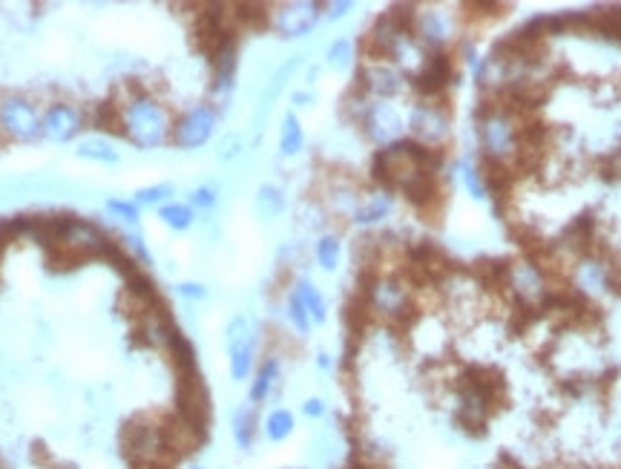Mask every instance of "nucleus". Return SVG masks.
<instances>
[{"instance_id": "nucleus-39", "label": "nucleus", "mask_w": 621, "mask_h": 469, "mask_svg": "<svg viewBox=\"0 0 621 469\" xmlns=\"http://www.w3.org/2000/svg\"><path fill=\"white\" fill-rule=\"evenodd\" d=\"M311 101H314V93H311V90H297V93L291 95V104H294V107H311Z\"/></svg>"}, {"instance_id": "nucleus-5", "label": "nucleus", "mask_w": 621, "mask_h": 469, "mask_svg": "<svg viewBox=\"0 0 621 469\" xmlns=\"http://www.w3.org/2000/svg\"><path fill=\"white\" fill-rule=\"evenodd\" d=\"M406 133L420 147L440 150L446 141L452 139V113H449V107L443 101L417 98L412 110H409V118H406Z\"/></svg>"}, {"instance_id": "nucleus-28", "label": "nucleus", "mask_w": 621, "mask_h": 469, "mask_svg": "<svg viewBox=\"0 0 621 469\" xmlns=\"http://www.w3.org/2000/svg\"><path fill=\"white\" fill-rule=\"evenodd\" d=\"M343 257V239L337 234H320L314 242V259L322 271H337Z\"/></svg>"}, {"instance_id": "nucleus-38", "label": "nucleus", "mask_w": 621, "mask_h": 469, "mask_svg": "<svg viewBox=\"0 0 621 469\" xmlns=\"http://www.w3.org/2000/svg\"><path fill=\"white\" fill-rule=\"evenodd\" d=\"M302 415H305V418H311V421H320V418H325V400L308 398L305 403H302Z\"/></svg>"}, {"instance_id": "nucleus-14", "label": "nucleus", "mask_w": 621, "mask_h": 469, "mask_svg": "<svg viewBox=\"0 0 621 469\" xmlns=\"http://www.w3.org/2000/svg\"><path fill=\"white\" fill-rule=\"evenodd\" d=\"M236 70H239V44L236 38L228 41L210 58V104L222 113L228 107L233 87H236Z\"/></svg>"}, {"instance_id": "nucleus-3", "label": "nucleus", "mask_w": 621, "mask_h": 469, "mask_svg": "<svg viewBox=\"0 0 621 469\" xmlns=\"http://www.w3.org/2000/svg\"><path fill=\"white\" fill-rule=\"evenodd\" d=\"M360 294L366 300L371 317H380L389 323H412L417 317L412 288L397 274H366V282L360 285Z\"/></svg>"}, {"instance_id": "nucleus-24", "label": "nucleus", "mask_w": 621, "mask_h": 469, "mask_svg": "<svg viewBox=\"0 0 621 469\" xmlns=\"http://www.w3.org/2000/svg\"><path fill=\"white\" fill-rule=\"evenodd\" d=\"M233 441L239 449H251L253 441H256V406L253 403H245L233 412Z\"/></svg>"}, {"instance_id": "nucleus-32", "label": "nucleus", "mask_w": 621, "mask_h": 469, "mask_svg": "<svg viewBox=\"0 0 621 469\" xmlns=\"http://www.w3.org/2000/svg\"><path fill=\"white\" fill-rule=\"evenodd\" d=\"M176 193L173 185H167V182H159V185H147V188H138L133 193V202H136L138 208H161V205H167V202H173L170 196Z\"/></svg>"}, {"instance_id": "nucleus-9", "label": "nucleus", "mask_w": 621, "mask_h": 469, "mask_svg": "<svg viewBox=\"0 0 621 469\" xmlns=\"http://www.w3.org/2000/svg\"><path fill=\"white\" fill-rule=\"evenodd\" d=\"M506 288H509V294L524 305L527 311L544 308L547 297H550L547 274H544V268L535 259H515V262H509Z\"/></svg>"}, {"instance_id": "nucleus-18", "label": "nucleus", "mask_w": 621, "mask_h": 469, "mask_svg": "<svg viewBox=\"0 0 621 469\" xmlns=\"http://www.w3.org/2000/svg\"><path fill=\"white\" fill-rule=\"evenodd\" d=\"M363 193L357 182H351L348 176H340L334 182H328V188L322 193V208L340 219H354V213L360 208L363 202Z\"/></svg>"}, {"instance_id": "nucleus-4", "label": "nucleus", "mask_w": 621, "mask_h": 469, "mask_svg": "<svg viewBox=\"0 0 621 469\" xmlns=\"http://www.w3.org/2000/svg\"><path fill=\"white\" fill-rule=\"evenodd\" d=\"M41 107L23 93L0 95V139L32 144L44 139L41 133Z\"/></svg>"}, {"instance_id": "nucleus-25", "label": "nucleus", "mask_w": 621, "mask_h": 469, "mask_svg": "<svg viewBox=\"0 0 621 469\" xmlns=\"http://www.w3.org/2000/svg\"><path fill=\"white\" fill-rule=\"evenodd\" d=\"M305 147V133H302V124L294 113H285L282 116V127H279V156L291 159L299 156Z\"/></svg>"}, {"instance_id": "nucleus-19", "label": "nucleus", "mask_w": 621, "mask_h": 469, "mask_svg": "<svg viewBox=\"0 0 621 469\" xmlns=\"http://www.w3.org/2000/svg\"><path fill=\"white\" fill-rule=\"evenodd\" d=\"M394 211V193L386 188H374L363 193V202H360V208L354 213V225H360V228H371V225H380V222H386Z\"/></svg>"}, {"instance_id": "nucleus-29", "label": "nucleus", "mask_w": 621, "mask_h": 469, "mask_svg": "<svg viewBox=\"0 0 621 469\" xmlns=\"http://www.w3.org/2000/svg\"><path fill=\"white\" fill-rule=\"evenodd\" d=\"M357 61V47L351 38H337L331 41V47L325 52V67L334 72H348Z\"/></svg>"}, {"instance_id": "nucleus-6", "label": "nucleus", "mask_w": 621, "mask_h": 469, "mask_svg": "<svg viewBox=\"0 0 621 469\" xmlns=\"http://www.w3.org/2000/svg\"><path fill=\"white\" fill-rule=\"evenodd\" d=\"M322 15H325V3L320 0H285L268 6V29H274L285 41H297L317 29Z\"/></svg>"}, {"instance_id": "nucleus-26", "label": "nucleus", "mask_w": 621, "mask_h": 469, "mask_svg": "<svg viewBox=\"0 0 621 469\" xmlns=\"http://www.w3.org/2000/svg\"><path fill=\"white\" fill-rule=\"evenodd\" d=\"M159 219L164 228H170V231H176V234H184V231H190L193 228V222H196V211L187 205V202H167V205H161L159 208Z\"/></svg>"}, {"instance_id": "nucleus-20", "label": "nucleus", "mask_w": 621, "mask_h": 469, "mask_svg": "<svg viewBox=\"0 0 621 469\" xmlns=\"http://www.w3.org/2000/svg\"><path fill=\"white\" fill-rule=\"evenodd\" d=\"M279 375H282V360L271 354V357H265L262 363H259V369H256V375L251 380V403L253 406H259V403H265V400L274 395L276 383H279Z\"/></svg>"}, {"instance_id": "nucleus-30", "label": "nucleus", "mask_w": 621, "mask_h": 469, "mask_svg": "<svg viewBox=\"0 0 621 469\" xmlns=\"http://www.w3.org/2000/svg\"><path fill=\"white\" fill-rule=\"evenodd\" d=\"M104 211L110 213V219L118 222V225L141 231V208H138L133 199H107L104 202Z\"/></svg>"}, {"instance_id": "nucleus-34", "label": "nucleus", "mask_w": 621, "mask_h": 469, "mask_svg": "<svg viewBox=\"0 0 621 469\" xmlns=\"http://www.w3.org/2000/svg\"><path fill=\"white\" fill-rule=\"evenodd\" d=\"M216 202H219V190L213 188V185H202V188L190 190V202L187 205L193 211H213Z\"/></svg>"}, {"instance_id": "nucleus-17", "label": "nucleus", "mask_w": 621, "mask_h": 469, "mask_svg": "<svg viewBox=\"0 0 621 469\" xmlns=\"http://www.w3.org/2000/svg\"><path fill=\"white\" fill-rule=\"evenodd\" d=\"M179 326L173 323V317L167 314L164 305H156L150 311H144L141 317H136V340L147 349H161L167 352L173 337L179 334Z\"/></svg>"}, {"instance_id": "nucleus-1", "label": "nucleus", "mask_w": 621, "mask_h": 469, "mask_svg": "<svg viewBox=\"0 0 621 469\" xmlns=\"http://www.w3.org/2000/svg\"><path fill=\"white\" fill-rule=\"evenodd\" d=\"M121 118V136L136 150H159L173 139V113L167 101L141 87L138 81H127L124 93L115 101Z\"/></svg>"}, {"instance_id": "nucleus-8", "label": "nucleus", "mask_w": 621, "mask_h": 469, "mask_svg": "<svg viewBox=\"0 0 621 469\" xmlns=\"http://www.w3.org/2000/svg\"><path fill=\"white\" fill-rule=\"evenodd\" d=\"M219 110L210 104V101H199V104H190L184 110L182 116L173 121V139L170 144L176 150H184V153H196L210 144L216 127H219Z\"/></svg>"}, {"instance_id": "nucleus-2", "label": "nucleus", "mask_w": 621, "mask_h": 469, "mask_svg": "<svg viewBox=\"0 0 621 469\" xmlns=\"http://www.w3.org/2000/svg\"><path fill=\"white\" fill-rule=\"evenodd\" d=\"M524 127L527 121L512 104H481L475 116V136L483 153V162H498L512 167L518 159H524Z\"/></svg>"}, {"instance_id": "nucleus-41", "label": "nucleus", "mask_w": 621, "mask_h": 469, "mask_svg": "<svg viewBox=\"0 0 621 469\" xmlns=\"http://www.w3.org/2000/svg\"><path fill=\"white\" fill-rule=\"evenodd\" d=\"M190 469H207V467H199V464H196V467H190Z\"/></svg>"}, {"instance_id": "nucleus-12", "label": "nucleus", "mask_w": 621, "mask_h": 469, "mask_svg": "<svg viewBox=\"0 0 621 469\" xmlns=\"http://www.w3.org/2000/svg\"><path fill=\"white\" fill-rule=\"evenodd\" d=\"M87 127V113L75 101H52L41 113V133L52 144H69L75 141Z\"/></svg>"}, {"instance_id": "nucleus-10", "label": "nucleus", "mask_w": 621, "mask_h": 469, "mask_svg": "<svg viewBox=\"0 0 621 469\" xmlns=\"http://www.w3.org/2000/svg\"><path fill=\"white\" fill-rule=\"evenodd\" d=\"M406 87H409V78L394 64L380 61V58H363L354 90H360L371 101H391V98L406 93Z\"/></svg>"}, {"instance_id": "nucleus-13", "label": "nucleus", "mask_w": 621, "mask_h": 469, "mask_svg": "<svg viewBox=\"0 0 621 469\" xmlns=\"http://www.w3.org/2000/svg\"><path fill=\"white\" fill-rule=\"evenodd\" d=\"M455 58L443 49V52H429V58H426V64H423V70L414 75L412 84L414 90L420 98H426V101H440L443 93L455 84Z\"/></svg>"}, {"instance_id": "nucleus-40", "label": "nucleus", "mask_w": 621, "mask_h": 469, "mask_svg": "<svg viewBox=\"0 0 621 469\" xmlns=\"http://www.w3.org/2000/svg\"><path fill=\"white\" fill-rule=\"evenodd\" d=\"M317 363H320V369H331V354L320 352L317 354Z\"/></svg>"}, {"instance_id": "nucleus-35", "label": "nucleus", "mask_w": 621, "mask_h": 469, "mask_svg": "<svg viewBox=\"0 0 621 469\" xmlns=\"http://www.w3.org/2000/svg\"><path fill=\"white\" fill-rule=\"evenodd\" d=\"M242 150H245V144H242V136H236V133H230L225 139L219 141V150H216V159L219 162H236L239 156H242Z\"/></svg>"}, {"instance_id": "nucleus-7", "label": "nucleus", "mask_w": 621, "mask_h": 469, "mask_svg": "<svg viewBox=\"0 0 621 469\" xmlns=\"http://www.w3.org/2000/svg\"><path fill=\"white\" fill-rule=\"evenodd\" d=\"M354 124L360 127L363 139L368 144H374L377 150L406 139V118L391 101H371L368 98L366 107L360 110V116H357Z\"/></svg>"}, {"instance_id": "nucleus-16", "label": "nucleus", "mask_w": 621, "mask_h": 469, "mask_svg": "<svg viewBox=\"0 0 621 469\" xmlns=\"http://www.w3.org/2000/svg\"><path fill=\"white\" fill-rule=\"evenodd\" d=\"M124 449L130 452V458L147 467V464H156L161 458V452L167 449L164 441V429L156 423L133 421L124 429Z\"/></svg>"}, {"instance_id": "nucleus-15", "label": "nucleus", "mask_w": 621, "mask_h": 469, "mask_svg": "<svg viewBox=\"0 0 621 469\" xmlns=\"http://www.w3.org/2000/svg\"><path fill=\"white\" fill-rule=\"evenodd\" d=\"M452 32H455V26H452V15L449 12H443L437 6H426V9L414 6L412 35L426 52H443L446 44H449V38H452Z\"/></svg>"}, {"instance_id": "nucleus-21", "label": "nucleus", "mask_w": 621, "mask_h": 469, "mask_svg": "<svg viewBox=\"0 0 621 469\" xmlns=\"http://www.w3.org/2000/svg\"><path fill=\"white\" fill-rule=\"evenodd\" d=\"M75 156L84 159V162H92V165H104L115 167L121 162V153L115 150V144L104 136H87L75 144Z\"/></svg>"}, {"instance_id": "nucleus-37", "label": "nucleus", "mask_w": 621, "mask_h": 469, "mask_svg": "<svg viewBox=\"0 0 621 469\" xmlns=\"http://www.w3.org/2000/svg\"><path fill=\"white\" fill-rule=\"evenodd\" d=\"M354 9V3L351 0H337V3H325V21H340V18H345L348 12Z\"/></svg>"}, {"instance_id": "nucleus-11", "label": "nucleus", "mask_w": 621, "mask_h": 469, "mask_svg": "<svg viewBox=\"0 0 621 469\" xmlns=\"http://www.w3.org/2000/svg\"><path fill=\"white\" fill-rule=\"evenodd\" d=\"M225 349H228L230 360V377L236 383L248 380L256 363V349H259V334L248 323V317L236 314L225 326Z\"/></svg>"}, {"instance_id": "nucleus-27", "label": "nucleus", "mask_w": 621, "mask_h": 469, "mask_svg": "<svg viewBox=\"0 0 621 469\" xmlns=\"http://www.w3.org/2000/svg\"><path fill=\"white\" fill-rule=\"evenodd\" d=\"M262 429H265V438H268L271 444H282V441H288V438L294 435L297 418H294V412H288V409H271L265 423H262Z\"/></svg>"}, {"instance_id": "nucleus-36", "label": "nucleus", "mask_w": 621, "mask_h": 469, "mask_svg": "<svg viewBox=\"0 0 621 469\" xmlns=\"http://www.w3.org/2000/svg\"><path fill=\"white\" fill-rule=\"evenodd\" d=\"M176 294H179L182 300H187V303H202V300H207L210 291H207V285H202V282L187 280L176 285Z\"/></svg>"}, {"instance_id": "nucleus-23", "label": "nucleus", "mask_w": 621, "mask_h": 469, "mask_svg": "<svg viewBox=\"0 0 621 469\" xmlns=\"http://www.w3.org/2000/svg\"><path fill=\"white\" fill-rule=\"evenodd\" d=\"M253 211L262 222H274L285 213V193L274 185H262L253 196Z\"/></svg>"}, {"instance_id": "nucleus-33", "label": "nucleus", "mask_w": 621, "mask_h": 469, "mask_svg": "<svg viewBox=\"0 0 621 469\" xmlns=\"http://www.w3.org/2000/svg\"><path fill=\"white\" fill-rule=\"evenodd\" d=\"M285 311H288V323L294 326V331L305 337V334L311 331V326H314V323H311V317H308V311H305V305H302V300H299L297 291H291V294H288Z\"/></svg>"}, {"instance_id": "nucleus-31", "label": "nucleus", "mask_w": 621, "mask_h": 469, "mask_svg": "<svg viewBox=\"0 0 621 469\" xmlns=\"http://www.w3.org/2000/svg\"><path fill=\"white\" fill-rule=\"evenodd\" d=\"M458 176H460V185H463V190H466L475 202L489 199V196H486V185H483L481 165H475L472 159H463V162L458 165Z\"/></svg>"}, {"instance_id": "nucleus-22", "label": "nucleus", "mask_w": 621, "mask_h": 469, "mask_svg": "<svg viewBox=\"0 0 621 469\" xmlns=\"http://www.w3.org/2000/svg\"><path fill=\"white\" fill-rule=\"evenodd\" d=\"M294 291H297L299 300H302V305H305V311H308L311 323H314V326H322V323L328 320V303H325V297H322L320 288L308 280V277H299V280L294 282Z\"/></svg>"}]
</instances>
